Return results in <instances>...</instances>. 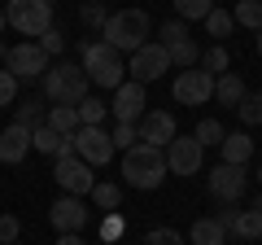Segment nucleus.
<instances>
[{
  "instance_id": "f257e3e1",
  "label": "nucleus",
  "mask_w": 262,
  "mask_h": 245,
  "mask_svg": "<svg viewBox=\"0 0 262 245\" xmlns=\"http://www.w3.org/2000/svg\"><path fill=\"white\" fill-rule=\"evenodd\" d=\"M149 31H153V22H149L144 9H118L101 27V39L110 48H118V53H136V48L149 44Z\"/></svg>"
},
{
  "instance_id": "f03ea898",
  "label": "nucleus",
  "mask_w": 262,
  "mask_h": 245,
  "mask_svg": "<svg viewBox=\"0 0 262 245\" xmlns=\"http://www.w3.org/2000/svg\"><path fill=\"white\" fill-rule=\"evenodd\" d=\"M83 75H88V84H96V88H118L122 79H127V66H122V53L118 48H110L105 39H88L83 44Z\"/></svg>"
},
{
  "instance_id": "7ed1b4c3",
  "label": "nucleus",
  "mask_w": 262,
  "mask_h": 245,
  "mask_svg": "<svg viewBox=\"0 0 262 245\" xmlns=\"http://www.w3.org/2000/svg\"><path fill=\"white\" fill-rule=\"evenodd\" d=\"M122 179L131 189H158L166 179V153L153 149V145H136V149L122 153Z\"/></svg>"
},
{
  "instance_id": "20e7f679",
  "label": "nucleus",
  "mask_w": 262,
  "mask_h": 245,
  "mask_svg": "<svg viewBox=\"0 0 262 245\" xmlns=\"http://www.w3.org/2000/svg\"><path fill=\"white\" fill-rule=\"evenodd\" d=\"M88 96V75L75 62H57L44 70V101L53 105H79Z\"/></svg>"
},
{
  "instance_id": "39448f33",
  "label": "nucleus",
  "mask_w": 262,
  "mask_h": 245,
  "mask_svg": "<svg viewBox=\"0 0 262 245\" xmlns=\"http://www.w3.org/2000/svg\"><path fill=\"white\" fill-rule=\"evenodd\" d=\"M5 22L18 35H44L53 27V5L48 0H9L5 5Z\"/></svg>"
},
{
  "instance_id": "423d86ee",
  "label": "nucleus",
  "mask_w": 262,
  "mask_h": 245,
  "mask_svg": "<svg viewBox=\"0 0 262 245\" xmlns=\"http://www.w3.org/2000/svg\"><path fill=\"white\" fill-rule=\"evenodd\" d=\"M206 189H210V197H214V201L236 206V201L245 197V189H249V171L232 167V162H219V167L206 171Z\"/></svg>"
},
{
  "instance_id": "0eeeda50",
  "label": "nucleus",
  "mask_w": 262,
  "mask_h": 245,
  "mask_svg": "<svg viewBox=\"0 0 262 245\" xmlns=\"http://www.w3.org/2000/svg\"><path fill=\"white\" fill-rule=\"evenodd\" d=\"M48 66H53V57H48L35 39H22V44H13L9 53H5V70H9L18 84L22 79H44Z\"/></svg>"
},
{
  "instance_id": "6e6552de",
  "label": "nucleus",
  "mask_w": 262,
  "mask_h": 245,
  "mask_svg": "<svg viewBox=\"0 0 262 245\" xmlns=\"http://www.w3.org/2000/svg\"><path fill=\"white\" fill-rule=\"evenodd\" d=\"M57 167H53V179H57V189L61 193H70V197H88V193L96 189V175H92V167H88L79 153H70V158H53Z\"/></svg>"
},
{
  "instance_id": "1a4fd4ad",
  "label": "nucleus",
  "mask_w": 262,
  "mask_h": 245,
  "mask_svg": "<svg viewBox=\"0 0 262 245\" xmlns=\"http://www.w3.org/2000/svg\"><path fill=\"white\" fill-rule=\"evenodd\" d=\"M201 167H206V149H201L196 136H175L166 145V171L170 175H201Z\"/></svg>"
},
{
  "instance_id": "9d476101",
  "label": "nucleus",
  "mask_w": 262,
  "mask_h": 245,
  "mask_svg": "<svg viewBox=\"0 0 262 245\" xmlns=\"http://www.w3.org/2000/svg\"><path fill=\"white\" fill-rule=\"evenodd\" d=\"M170 92H175L179 105H206V101H214V75H206L201 66L179 70L175 84H170Z\"/></svg>"
},
{
  "instance_id": "9b49d317",
  "label": "nucleus",
  "mask_w": 262,
  "mask_h": 245,
  "mask_svg": "<svg viewBox=\"0 0 262 245\" xmlns=\"http://www.w3.org/2000/svg\"><path fill=\"white\" fill-rule=\"evenodd\" d=\"M70 140H75V153L88 162V167H105V162H110L114 153H118L105 127H79V132L70 136Z\"/></svg>"
},
{
  "instance_id": "f8f14e48",
  "label": "nucleus",
  "mask_w": 262,
  "mask_h": 245,
  "mask_svg": "<svg viewBox=\"0 0 262 245\" xmlns=\"http://www.w3.org/2000/svg\"><path fill=\"white\" fill-rule=\"evenodd\" d=\"M144 105H149V96H144V84H136V79H122L118 88H114V101H110V114L118 122H140L144 118Z\"/></svg>"
},
{
  "instance_id": "ddd939ff",
  "label": "nucleus",
  "mask_w": 262,
  "mask_h": 245,
  "mask_svg": "<svg viewBox=\"0 0 262 245\" xmlns=\"http://www.w3.org/2000/svg\"><path fill=\"white\" fill-rule=\"evenodd\" d=\"M170 70V53L162 44H144L131 53V79L136 84H153V79H162Z\"/></svg>"
},
{
  "instance_id": "4468645a",
  "label": "nucleus",
  "mask_w": 262,
  "mask_h": 245,
  "mask_svg": "<svg viewBox=\"0 0 262 245\" xmlns=\"http://www.w3.org/2000/svg\"><path fill=\"white\" fill-rule=\"evenodd\" d=\"M136 132H140V145L166 149V145L179 136V122H175V114H166V110H144V118H140Z\"/></svg>"
},
{
  "instance_id": "2eb2a0df",
  "label": "nucleus",
  "mask_w": 262,
  "mask_h": 245,
  "mask_svg": "<svg viewBox=\"0 0 262 245\" xmlns=\"http://www.w3.org/2000/svg\"><path fill=\"white\" fill-rule=\"evenodd\" d=\"M48 223H53L57 232H83V228H88V206H83V197L61 193V197L48 206Z\"/></svg>"
},
{
  "instance_id": "dca6fc26",
  "label": "nucleus",
  "mask_w": 262,
  "mask_h": 245,
  "mask_svg": "<svg viewBox=\"0 0 262 245\" xmlns=\"http://www.w3.org/2000/svg\"><path fill=\"white\" fill-rule=\"evenodd\" d=\"M214 219L227 228V236H241V241H262V215H258V210H219Z\"/></svg>"
},
{
  "instance_id": "f3484780",
  "label": "nucleus",
  "mask_w": 262,
  "mask_h": 245,
  "mask_svg": "<svg viewBox=\"0 0 262 245\" xmlns=\"http://www.w3.org/2000/svg\"><path fill=\"white\" fill-rule=\"evenodd\" d=\"M31 149V127H22V122H9L5 132H0V162H22Z\"/></svg>"
},
{
  "instance_id": "a211bd4d",
  "label": "nucleus",
  "mask_w": 262,
  "mask_h": 245,
  "mask_svg": "<svg viewBox=\"0 0 262 245\" xmlns=\"http://www.w3.org/2000/svg\"><path fill=\"white\" fill-rule=\"evenodd\" d=\"M219 149H223V162H232V167H245V162L253 158V149H258V140H253V136H245V132H227Z\"/></svg>"
},
{
  "instance_id": "6ab92c4d",
  "label": "nucleus",
  "mask_w": 262,
  "mask_h": 245,
  "mask_svg": "<svg viewBox=\"0 0 262 245\" xmlns=\"http://www.w3.org/2000/svg\"><path fill=\"white\" fill-rule=\"evenodd\" d=\"M245 92H249V88H245V79L236 75V70H227V75H219V79H214V101L232 105V110L245 101Z\"/></svg>"
},
{
  "instance_id": "aec40b11",
  "label": "nucleus",
  "mask_w": 262,
  "mask_h": 245,
  "mask_svg": "<svg viewBox=\"0 0 262 245\" xmlns=\"http://www.w3.org/2000/svg\"><path fill=\"white\" fill-rule=\"evenodd\" d=\"M188 241L192 245H227V228L219 223V219H196L192 232H188Z\"/></svg>"
},
{
  "instance_id": "412c9836",
  "label": "nucleus",
  "mask_w": 262,
  "mask_h": 245,
  "mask_svg": "<svg viewBox=\"0 0 262 245\" xmlns=\"http://www.w3.org/2000/svg\"><path fill=\"white\" fill-rule=\"evenodd\" d=\"M44 122L53 127V132H61V136H75L79 132V110L75 105H48Z\"/></svg>"
},
{
  "instance_id": "4be33fe9",
  "label": "nucleus",
  "mask_w": 262,
  "mask_h": 245,
  "mask_svg": "<svg viewBox=\"0 0 262 245\" xmlns=\"http://www.w3.org/2000/svg\"><path fill=\"white\" fill-rule=\"evenodd\" d=\"M75 110H79V127H105V118H110V105H105L101 96H92V92H88Z\"/></svg>"
},
{
  "instance_id": "5701e85b",
  "label": "nucleus",
  "mask_w": 262,
  "mask_h": 245,
  "mask_svg": "<svg viewBox=\"0 0 262 245\" xmlns=\"http://www.w3.org/2000/svg\"><path fill=\"white\" fill-rule=\"evenodd\" d=\"M196 66L206 70V75H227V70H232V57H227V48L223 44H214V48H206V53H201V62H196Z\"/></svg>"
},
{
  "instance_id": "b1692460",
  "label": "nucleus",
  "mask_w": 262,
  "mask_h": 245,
  "mask_svg": "<svg viewBox=\"0 0 262 245\" xmlns=\"http://www.w3.org/2000/svg\"><path fill=\"white\" fill-rule=\"evenodd\" d=\"M179 13V22H206L210 9H214V0H170Z\"/></svg>"
},
{
  "instance_id": "393cba45",
  "label": "nucleus",
  "mask_w": 262,
  "mask_h": 245,
  "mask_svg": "<svg viewBox=\"0 0 262 245\" xmlns=\"http://www.w3.org/2000/svg\"><path fill=\"white\" fill-rule=\"evenodd\" d=\"M166 53H170V66H179V70H192L196 62H201V48H196L192 39H179V44H170Z\"/></svg>"
},
{
  "instance_id": "a878e982",
  "label": "nucleus",
  "mask_w": 262,
  "mask_h": 245,
  "mask_svg": "<svg viewBox=\"0 0 262 245\" xmlns=\"http://www.w3.org/2000/svg\"><path fill=\"white\" fill-rule=\"evenodd\" d=\"M13 110H18V118L13 122H22V127H39V122H44V96H27V101L22 105H13Z\"/></svg>"
},
{
  "instance_id": "bb28decb",
  "label": "nucleus",
  "mask_w": 262,
  "mask_h": 245,
  "mask_svg": "<svg viewBox=\"0 0 262 245\" xmlns=\"http://www.w3.org/2000/svg\"><path fill=\"white\" fill-rule=\"evenodd\" d=\"M232 27H236V18H232L227 9H219V5H214V9H210V18H206V35H214L219 44H223V39L232 35Z\"/></svg>"
},
{
  "instance_id": "cd10ccee",
  "label": "nucleus",
  "mask_w": 262,
  "mask_h": 245,
  "mask_svg": "<svg viewBox=\"0 0 262 245\" xmlns=\"http://www.w3.org/2000/svg\"><path fill=\"white\" fill-rule=\"evenodd\" d=\"M236 118H241L245 127H258L262 122V92H245V101L236 105Z\"/></svg>"
},
{
  "instance_id": "c85d7f7f",
  "label": "nucleus",
  "mask_w": 262,
  "mask_h": 245,
  "mask_svg": "<svg viewBox=\"0 0 262 245\" xmlns=\"http://www.w3.org/2000/svg\"><path fill=\"white\" fill-rule=\"evenodd\" d=\"M232 18L241 22V27H249V31H262V0H241Z\"/></svg>"
},
{
  "instance_id": "c756f323",
  "label": "nucleus",
  "mask_w": 262,
  "mask_h": 245,
  "mask_svg": "<svg viewBox=\"0 0 262 245\" xmlns=\"http://www.w3.org/2000/svg\"><path fill=\"white\" fill-rule=\"evenodd\" d=\"M196 140H201V149H210V145H223V122H219V118H201V122H196Z\"/></svg>"
},
{
  "instance_id": "7c9ffc66",
  "label": "nucleus",
  "mask_w": 262,
  "mask_h": 245,
  "mask_svg": "<svg viewBox=\"0 0 262 245\" xmlns=\"http://www.w3.org/2000/svg\"><path fill=\"white\" fill-rule=\"evenodd\" d=\"M110 140H114V149H136L140 145V132H136V122H114V132H110Z\"/></svg>"
},
{
  "instance_id": "2f4dec72",
  "label": "nucleus",
  "mask_w": 262,
  "mask_h": 245,
  "mask_svg": "<svg viewBox=\"0 0 262 245\" xmlns=\"http://www.w3.org/2000/svg\"><path fill=\"white\" fill-rule=\"evenodd\" d=\"M92 197H96V206H101V210H118L122 189H118V184H96V189H92Z\"/></svg>"
},
{
  "instance_id": "473e14b6",
  "label": "nucleus",
  "mask_w": 262,
  "mask_h": 245,
  "mask_svg": "<svg viewBox=\"0 0 262 245\" xmlns=\"http://www.w3.org/2000/svg\"><path fill=\"white\" fill-rule=\"evenodd\" d=\"M79 18H83L88 27H105V22H110V9H105L101 0H88L83 9H79Z\"/></svg>"
},
{
  "instance_id": "72a5a7b5",
  "label": "nucleus",
  "mask_w": 262,
  "mask_h": 245,
  "mask_svg": "<svg viewBox=\"0 0 262 245\" xmlns=\"http://www.w3.org/2000/svg\"><path fill=\"white\" fill-rule=\"evenodd\" d=\"M35 44H39V48H44V53H48V57H61V48H66V35H61V31H57V27H48V31H44V35H39V39H35Z\"/></svg>"
},
{
  "instance_id": "f704fd0d",
  "label": "nucleus",
  "mask_w": 262,
  "mask_h": 245,
  "mask_svg": "<svg viewBox=\"0 0 262 245\" xmlns=\"http://www.w3.org/2000/svg\"><path fill=\"white\" fill-rule=\"evenodd\" d=\"M179 39H188V22H166V27H162V39H158V44L162 48H170V44H179Z\"/></svg>"
},
{
  "instance_id": "c9c22d12",
  "label": "nucleus",
  "mask_w": 262,
  "mask_h": 245,
  "mask_svg": "<svg viewBox=\"0 0 262 245\" xmlns=\"http://www.w3.org/2000/svg\"><path fill=\"white\" fill-rule=\"evenodd\" d=\"M144 245H184V236H179L175 228H153V232L144 236Z\"/></svg>"
},
{
  "instance_id": "e433bc0d",
  "label": "nucleus",
  "mask_w": 262,
  "mask_h": 245,
  "mask_svg": "<svg viewBox=\"0 0 262 245\" xmlns=\"http://www.w3.org/2000/svg\"><path fill=\"white\" fill-rule=\"evenodd\" d=\"M13 101H18V79H13L9 70H0V110L13 105Z\"/></svg>"
},
{
  "instance_id": "4c0bfd02",
  "label": "nucleus",
  "mask_w": 262,
  "mask_h": 245,
  "mask_svg": "<svg viewBox=\"0 0 262 245\" xmlns=\"http://www.w3.org/2000/svg\"><path fill=\"white\" fill-rule=\"evenodd\" d=\"M18 236H22V223L13 215H0V245H13Z\"/></svg>"
},
{
  "instance_id": "58836bf2",
  "label": "nucleus",
  "mask_w": 262,
  "mask_h": 245,
  "mask_svg": "<svg viewBox=\"0 0 262 245\" xmlns=\"http://www.w3.org/2000/svg\"><path fill=\"white\" fill-rule=\"evenodd\" d=\"M118 232H122V219H118V215H114V210H110V219H105L101 236H110V241H114V236H118Z\"/></svg>"
},
{
  "instance_id": "ea45409f",
  "label": "nucleus",
  "mask_w": 262,
  "mask_h": 245,
  "mask_svg": "<svg viewBox=\"0 0 262 245\" xmlns=\"http://www.w3.org/2000/svg\"><path fill=\"white\" fill-rule=\"evenodd\" d=\"M57 245H88L79 232H57Z\"/></svg>"
},
{
  "instance_id": "a19ab883",
  "label": "nucleus",
  "mask_w": 262,
  "mask_h": 245,
  "mask_svg": "<svg viewBox=\"0 0 262 245\" xmlns=\"http://www.w3.org/2000/svg\"><path fill=\"white\" fill-rule=\"evenodd\" d=\"M253 210H258V215H262V193H258V201H253Z\"/></svg>"
},
{
  "instance_id": "79ce46f5",
  "label": "nucleus",
  "mask_w": 262,
  "mask_h": 245,
  "mask_svg": "<svg viewBox=\"0 0 262 245\" xmlns=\"http://www.w3.org/2000/svg\"><path fill=\"white\" fill-rule=\"evenodd\" d=\"M5 27H9V22H5V9H0V31H5Z\"/></svg>"
},
{
  "instance_id": "37998d69",
  "label": "nucleus",
  "mask_w": 262,
  "mask_h": 245,
  "mask_svg": "<svg viewBox=\"0 0 262 245\" xmlns=\"http://www.w3.org/2000/svg\"><path fill=\"white\" fill-rule=\"evenodd\" d=\"M258 57H262V31H258Z\"/></svg>"
},
{
  "instance_id": "c03bdc74",
  "label": "nucleus",
  "mask_w": 262,
  "mask_h": 245,
  "mask_svg": "<svg viewBox=\"0 0 262 245\" xmlns=\"http://www.w3.org/2000/svg\"><path fill=\"white\" fill-rule=\"evenodd\" d=\"M5 53H9V48H5V44H0V57H5Z\"/></svg>"
},
{
  "instance_id": "a18cd8bd",
  "label": "nucleus",
  "mask_w": 262,
  "mask_h": 245,
  "mask_svg": "<svg viewBox=\"0 0 262 245\" xmlns=\"http://www.w3.org/2000/svg\"><path fill=\"white\" fill-rule=\"evenodd\" d=\"M258 184H262V167H258Z\"/></svg>"
},
{
  "instance_id": "49530a36",
  "label": "nucleus",
  "mask_w": 262,
  "mask_h": 245,
  "mask_svg": "<svg viewBox=\"0 0 262 245\" xmlns=\"http://www.w3.org/2000/svg\"><path fill=\"white\" fill-rule=\"evenodd\" d=\"M48 5H53V0H48Z\"/></svg>"
}]
</instances>
